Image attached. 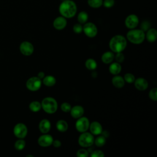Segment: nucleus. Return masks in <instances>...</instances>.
<instances>
[{
	"label": "nucleus",
	"mask_w": 157,
	"mask_h": 157,
	"mask_svg": "<svg viewBox=\"0 0 157 157\" xmlns=\"http://www.w3.org/2000/svg\"><path fill=\"white\" fill-rule=\"evenodd\" d=\"M59 11L63 17L65 18H72L76 13L77 6L73 1L65 0L60 4Z\"/></svg>",
	"instance_id": "1"
},
{
	"label": "nucleus",
	"mask_w": 157,
	"mask_h": 157,
	"mask_svg": "<svg viewBox=\"0 0 157 157\" xmlns=\"http://www.w3.org/2000/svg\"><path fill=\"white\" fill-rule=\"evenodd\" d=\"M127 45V41L124 37L116 35L112 37L109 42V47L113 52H122Z\"/></svg>",
	"instance_id": "2"
},
{
	"label": "nucleus",
	"mask_w": 157,
	"mask_h": 157,
	"mask_svg": "<svg viewBox=\"0 0 157 157\" xmlns=\"http://www.w3.org/2000/svg\"><path fill=\"white\" fill-rule=\"evenodd\" d=\"M126 37L131 43L140 44L144 40L145 34L142 29H131L127 33Z\"/></svg>",
	"instance_id": "3"
},
{
	"label": "nucleus",
	"mask_w": 157,
	"mask_h": 157,
	"mask_svg": "<svg viewBox=\"0 0 157 157\" xmlns=\"http://www.w3.org/2000/svg\"><path fill=\"white\" fill-rule=\"evenodd\" d=\"M41 106L43 110L47 113H54L58 109V104L55 98L52 97L45 98L42 102Z\"/></svg>",
	"instance_id": "4"
},
{
	"label": "nucleus",
	"mask_w": 157,
	"mask_h": 157,
	"mask_svg": "<svg viewBox=\"0 0 157 157\" xmlns=\"http://www.w3.org/2000/svg\"><path fill=\"white\" fill-rule=\"evenodd\" d=\"M94 141V138L93 135L91 132H83L78 137V144L80 146L83 147H91Z\"/></svg>",
	"instance_id": "5"
},
{
	"label": "nucleus",
	"mask_w": 157,
	"mask_h": 157,
	"mask_svg": "<svg viewBox=\"0 0 157 157\" xmlns=\"http://www.w3.org/2000/svg\"><path fill=\"white\" fill-rule=\"evenodd\" d=\"M42 85V80L38 77H30L26 83V88L32 91H36L40 89Z\"/></svg>",
	"instance_id": "6"
},
{
	"label": "nucleus",
	"mask_w": 157,
	"mask_h": 157,
	"mask_svg": "<svg viewBox=\"0 0 157 157\" xmlns=\"http://www.w3.org/2000/svg\"><path fill=\"white\" fill-rule=\"evenodd\" d=\"M27 133L28 128L22 123H17L13 128V134L18 139H24L26 136Z\"/></svg>",
	"instance_id": "7"
},
{
	"label": "nucleus",
	"mask_w": 157,
	"mask_h": 157,
	"mask_svg": "<svg viewBox=\"0 0 157 157\" xmlns=\"http://www.w3.org/2000/svg\"><path fill=\"white\" fill-rule=\"evenodd\" d=\"M77 119L75 123L76 129L80 132L86 131L90 126L89 120L85 117H81Z\"/></svg>",
	"instance_id": "8"
},
{
	"label": "nucleus",
	"mask_w": 157,
	"mask_h": 157,
	"mask_svg": "<svg viewBox=\"0 0 157 157\" xmlns=\"http://www.w3.org/2000/svg\"><path fill=\"white\" fill-rule=\"evenodd\" d=\"M83 31L85 34L89 37H94L98 33V29L96 25L91 22L86 23L83 27Z\"/></svg>",
	"instance_id": "9"
},
{
	"label": "nucleus",
	"mask_w": 157,
	"mask_h": 157,
	"mask_svg": "<svg viewBox=\"0 0 157 157\" xmlns=\"http://www.w3.org/2000/svg\"><path fill=\"white\" fill-rule=\"evenodd\" d=\"M20 52L25 56H29L33 54L34 52V46L28 41H24L21 43L20 45Z\"/></svg>",
	"instance_id": "10"
},
{
	"label": "nucleus",
	"mask_w": 157,
	"mask_h": 157,
	"mask_svg": "<svg viewBox=\"0 0 157 157\" xmlns=\"http://www.w3.org/2000/svg\"><path fill=\"white\" fill-rule=\"evenodd\" d=\"M53 141V139L52 136L50 134H47V133L40 136L37 140L38 144L40 146L44 147H46L51 145L52 144Z\"/></svg>",
	"instance_id": "11"
},
{
	"label": "nucleus",
	"mask_w": 157,
	"mask_h": 157,
	"mask_svg": "<svg viewBox=\"0 0 157 157\" xmlns=\"http://www.w3.org/2000/svg\"><path fill=\"white\" fill-rule=\"evenodd\" d=\"M125 25L129 29L135 28L139 23L138 17L134 14L128 15L125 19Z\"/></svg>",
	"instance_id": "12"
},
{
	"label": "nucleus",
	"mask_w": 157,
	"mask_h": 157,
	"mask_svg": "<svg viewBox=\"0 0 157 157\" xmlns=\"http://www.w3.org/2000/svg\"><path fill=\"white\" fill-rule=\"evenodd\" d=\"M67 25V21L64 17H58L55 19L53 23L54 28L57 30L63 29Z\"/></svg>",
	"instance_id": "13"
},
{
	"label": "nucleus",
	"mask_w": 157,
	"mask_h": 157,
	"mask_svg": "<svg viewBox=\"0 0 157 157\" xmlns=\"http://www.w3.org/2000/svg\"><path fill=\"white\" fill-rule=\"evenodd\" d=\"M134 86L136 89L140 91L145 90L148 86L147 80L142 77H139L134 80Z\"/></svg>",
	"instance_id": "14"
},
{
	"label": "nucleus",
	"mask_w": 157,
	"mask_h": 157,
	"mask_svg": "<svg viewBox=\"0 0 157 157\" xmlns=\"http://www.w3.org/2000/svg\"><path fill=\"white\" fill-rule=\"evenodd\" d=\"M89 128L93 135H99L102 132V127L98 121H93L90 124Z\"/></svg>",
	"instance_id": "15"
},
{
	"label": "nucleus",
	"mask_w": 157,
	"mask_h": 157,
	"mask_svg": "<svg viewBox=\"0 0 157 157\" xmlns=\"http://www.w3.org/2000/svg\"><path fill=\"white\" fill-rule=\"evenodd\" d=\"M71 116L74 118H78L84 113V109L81 105H75L73 107H71L70 110Z\"/></svg>",
	"instance_id": "16"
},
{
	"label": "nucleus",
	"mask_w": 157,
	"mask_h": 157,
	"mask_svg": "<svg viewBox=\"0 0 157 157\" xmlns=\"http://www.w3.org/2000/svg\"><path fill=\"white\" fill-rule=\"evenodd\" d=\"M51 123L47 119L42 120L39 124V129L40 131L43 134H46L50 130Z\"/></svg>",
	"instance_id": "17"
},
{
	"label": "nucleus",
	"mask_w": 157,
	"mask_h": 157,
	"mask_svg": "<svg viewBox=\"0 0 157 157\" xmlns=\"http://www.w3.org/2000/svg\"><path fill=\"white\" fill-rule=\"evenodd\" d=\"M112 83L115 87L121 88L124 85L125 81L121 76L115 75V76H114L112 79Z\"/></svg>",
	"instance_id": "18"
},
{
	"label": "nucleus",
	"mask_w": 157,
	"mask_h": 157,
	"mask_svg": "<svg viewBox=\"0 0 157 157\" xmlns=\"http://www.w3.org/2000/svg\"><path fill=\"white\" fill-rule=\"evenodd\" d=\"M114 54L112 52H106L101 56L102 61L105 64H110L114 59Z\"/></svg>",
	"instance_id": "19"
},
{
	"label": "nucleus",
	"mask_w": 157,
	"mask_h": 157,
	"mask_svg": "<svg viewBox=\"0 0 157 157\" xmlns=\"http://www.w3.org/2000/svg\"><path fill=\"white\" fill-rule=\"evenodd\" d=\"M146 38L150 42H153L157 38V31L155 28H151L147 30L146 34Z\"/></svg>",
	"instance_id": "20"
},
{
	"label": "nucleus",
	"mask_w": 157,
	"mask_h": 157,
	"mask_svg": "<svg viewBox=\"0 0 157 157\" xmlns=\"http://www.w3.org/2000/svg\"><path fill=\"white\" fill-rule=\"evenodd\" d=\"M121 70V66L119 63L115 62L112 63L109 66V71L113 75H118Z\"/></svg>",
	"instance_id": "21"
},
{
	"label": "nucleus",
	"mask_w": 157,
	"mask_h": 157,
	"mask_svg": "<svg viewBox=\"0 0 157 157\" xmlns=\"http://www.w3.org/2000/svg\"><path fill=\"white\" fill-rule=\"evenodd\" d=\"M56 129L59 131H60L61 132H64L67 130L68 124L65 120H59L56 122Z\"/></svg>",
	"instance_id": "22"
},
{
	"label": "nucleus",
	"mask_w": 157,
	"mask_h": 157,
	"mask_svg": "<svg viewBox=\"0 0 157 157\" xmlns=\"http://www.w3.org/2000/svg\"><path fill=\"white\" fill-rule=\"evenodd\" d=\"M42 79L43 83L47 86H52L56 83V78L52 75L45 76Z\"/></svg>",
	"instance_id": "23"
},
{
	"label": "nucleus",
	"mask_w": 157,
	"mask_h": 157,
	"mask_svg": "<svg viewBox=\"0 0 157 157\" xmlns=\"http://www.w3.org/2000/svg\"><path fill=\"white\" fill-rule=\"evenodd\" d=\"M29 109H30L32 112H37L39 111V110L41 109V108H42L41 103L39 102V101H33V102H31L29 104Z\"/></svg>",
	"instance_id": "24"
},
{
	"label": "nucleus",
	"mask_w": 157,
	"mask_h": 157,
	"mask_svg": "<svg viewBox=\"0 0 157 157\" xmlns=\"http://www.w3.org/2000/svg\"><path fill=\"white\" fill-rule=\"evenodd\" d=\"M85 66L89 70H94L97 67V63L94 59L89 58L85 61Z\"/></svg>",
	"instance_id": "25"
},
{
	"label": "nucleus",
	"mask_w": 157,
	"mask_h": 157,
	"mask_svg": "<svg viewBox=\"0 0 157 157\" xmlns=\"http://www.w3.org/2000/svg\"><path fill=\"white\" fill-rule=\"evenodd\" d=\"M88 18V13L85 12V11H82L80 12L77 17V20L78 21V22L80 24H83L85 23Z\"/></svg>",
	"instance_id": "26"
},
{
	"label": "nucleus",
	"mask_w": 157,
	"mask_h": 157,
	"mask_svg": "<svg viewBox=\"0 0 157 157\" xmlns=\"http://www.w3.org/2000/svg\"><path fill=\"white\" fill-rule=\"evenodd\" d=\"M105 142H106V139L104 136H98V137H96V139L94 141V143H95L96 145L99 147L104 145Z\"/></svg>",
	"instance_id": "27"
},
{
	"label": "nucleus",
	"mask_w": 157,
	"mask_h": 157,
	"mask_svg": "<svg viewBox=\"0 0 157 157\" xmlns=\"http://www.w3.org/2000/svg\"><path fill=\"white\" fill-rule=\"evenodd\" d=\"M102 0H88V5L93 8H98L102 5Z\"/></svg>",
	"instance_id": "28"
},
{
	"label": "nucleus",
	"mask_w": 157,
	"mask_h": 157,
	"mask_svg": "<svg viewBox=\"0 0 157 157\" xmlns=\"http://www.w3.org/2000/svg\"><path fill=\"white\" fill-rule=\"evenodd\" d=\"M25 145H26V143H25V141L23 140V139H19L15 142L14 144V147L15 149H17V150H23L25 148Z\"/></svg>",
	"instance_id": "29"
},
{
	"label": "nucleus",
	"mask_w": 157,
	"mask_h": 157,
	"mask_svg": "<svg viewBox=\"0 0 157 157\" xmlns=\"http://www.w3.org/2000/svg\"><path fill=\"white\" fill-rule=\"evenodd\" d=\"M124 80L125 82L129 83H132L134 82L135 80V77L134 75L131 74V73H126L123 77Z\"/></svg>",
	"instance_id": "30"
},
{
	"label": "nucleus",
	"mask_w": 157,
	"mask_h": 157,
	"mask_svg": "<svg viewBox=\"0 0 157 157\" xmlns=\"http://www.w3.org/2000/svg\"><path fill=\"white\" fill-rule=\"evenodd\" d=\"M149 98L150 99L156 101L157 100V88H153L149 92Z\"/></svg>",
	"instance_id": "31"
},
{
	"label": "nucleus",
	"mask_w": 157,
	"mask_h": 157,
	"mask_svg": "<svg viewBox=\"0 0 157 157\" xmlns=\"http://www.w3.org/2000/svg\"><path fill=\"white\" fill-rule=\"evenodd\" d=\"M71 105L68 102H63L61 105V109L64 112H69L71 109Z\"/></svg>",
	"instance_id": "32"
},
{
	"label": "nucleus",
	"mask_w": 157,
	"mask_h": 157,
	"mask_svg": "<svg viewBox=\"0 0 157 157\" xmlns=\"http://www.w3.org/2000/svg\"><path fill=\"white\" fill-rule=\"evenodd\" d=\"M77 156L78 157H87L88 156V151L83 148H81L77 151Z\"/></svg>",
	"instance_id": "33"
},
{
	"label": "nucleus",
	"mask_w": 157,
	"mask_h": 157,
	"mask_svg": "<svg viewBox=\"0 0 157 157\" xmlns=\"http://www.w3.org/2000/svg\"><path fill=\"white\" fill-rule=\"evenodd\" d=\"M73 31L77 34H80L83 31V26L80 23H76L73 26Z\"/></svg>",
	"instance_id": "34"
},
{
	"label": "nucleus",
	"mask_w": 157,
	"mask_h": 157,
	"mask_svg": "<svg viewBox=\"0 0 157 157\" xmlns=\"http://www.w3.org/2000/svg\"><path fill=\"white\" fill-rule=\"evenodd\" d=\"M91 157H104V153L102 151L100 150H97L91 151Z\"/></svg>",
	"instance_id": "35"
},
{
	"label": "nucleus",
	"mask_w": 157,
	"mask_h": 157,
	"mask_svg": "<svg viewBox=\"0 0 157 157\" xmlns=\"http://www.w3.org/2000/svg\"><path fill=\"white\" fill-rule=\"evenodd\" d=\"M114 57L115 58V60L117 61V63H121L124 59V55L121 52L117 53L115 56Z\"/></svg>",
	"instance_id": "36"
},
{
	"label": "nucleus",
	"mask_w": 157,
	"mask_h": 157,
	"mask_svg": "<svg viewBox=\"0 0 157 157\" xmlns=\"http://www.w3.org/2000/svg\"><path fill=\"white\" fill-rule=\"evenodd\" d=\"M150 23L147 21H144L141 23L140 28L143 31H147L148 29H150Z\"/></svg>",
	"instance_id": "37"
},
{
	"label": "nucleus",
	"mask_w": 157,
	"mask_h": 157,
	"mask_svg": "<svg viewBox=\"0 0 157 157\" xmlns=\"http://www.w3.org/2000/svg\"><path fill=\"white\" fill-rule=\"evenodd\" d=\"M114 0H104L102 4L106 8H110L114 5Z\"/></svg>",
	"instance_id": "38"
},
{
	"label": "nucleus",
	"mask_w": 157,
	"mask_h": 157,
	"mask_svg": "<svg viewBox=\"0 0 157 157\" xmlns=\"http://www.w3.org/2000/svg\"><path fill=\"white\" fill-rule=\"evenodd\" d=\"M52 144L53 145V146L56 148H59L61 147V142H60V140H53Z\"/></svg>",
	"instance_id": "39"
},
{
	"label": "nucleus",
	"mask_w": 157,
	"mask_h": 157,
	"mask_svg": "<svg viewBox=\"0 0 157 157\" xmlns=\"http://www.w3.org/2000/svg\"><path fill=\"white\" fill-rule=\"evenodd\" d=\"M37 77H39V78H40V79H42V78H43L45 77V73H44V72H42V71L39 72L38 73Z\"/></svg>",
	"instance_id": "40"
},
{
	"label": "nucleus",
	"mask_w": 157,
	"mask_h": 157,
	"mask_svg": "<svg viewBox=\"0 0 157 157\" xmlns=\"http://www.w3.org/2000/svg\"><path fill=\"white\" fill-rule=\"evenodd\" d=\"M29 156H31V157H33V155H26V157H29Z\"/></svg>",
	"instance_id": "41"
}]
</instances>
